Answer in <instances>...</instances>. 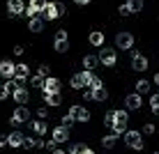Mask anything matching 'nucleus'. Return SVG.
<instances>
[{"label": "nucleus", "instance_id": "c03bdc74", "mask_svg": "<svg viewBox=\"0 0 159 154\" xmlns=\"http://www.w3.org/2000/svg\"><path fill=\"white\" fill-rule=\"evenodd\" d=\"M56 39H67V30H58L56 32Z\"/></svg>", "mask_w": 159, "mask_h": 154}, {"label": "nucleus", "instance_id": "412c9836", "mask_svg": "<svg viewBox=\"0 0 159 154\" xmlns=\"http://www.w3.org/2000/svg\"><path fill=\"white\" fill-rule=\"evenodd\" d=\"M97 64H99V58H97V55H90V53L83 55V67L85 69H95Z\"/></svg>", "mask_w": 159, "mask_h": 154}, {"label": "nucleus", "instance_id": "bb28decb", "mask_svg": "<svg viewBox=\"0 0 159 154\" xmlns=\"http://www.w3.org/2000/svg\"><path fill=\"white\" fill-rule=\"evenodd\" d=\"M19 87H21V83H19L16 78H7V83H5V90H7L9 95H12L14 90H19Z\"/></svg>", "mask_w": 159, "mask_h": 154}, {"label": "nucleus", "instance_id": "72a5a7b5", "mask_svg": "<svg viewBox=\"0 0 159 154\" xmlns=\"http://www.w3.org/2000/svg\"><path fill=\"white\" fill-rule=\"evenodd\" d=\"M113 122H116V117H113V111H108L106 115H104V124H106L108 129H111V126H113Z\"/></svg>", "mask_w": 159, "mask_h": 154}, {"label": "nucleus", "instance_id": "4c0bfd02", "mask_svg": "<svg viewBox=\"0 0 159 154\" xmlns=\"http://www.w3.org/2000/svg\"><path fill=\"white\" fill-rule=\"evenodd\" d=\"M72 124H74V117H72V115H65V117H62V126H67V129H69Z\"/></svg>", "mask_w": 159, "mask_h": 154}, {"label": "nucleus", "instance_id": "423d86ee", "mask_svg": "<svg viewBox=\"0 0 159 154\" xmlns=\"http://www.w3.org/2000/svg\"><path fill=\"white\" fill-rule=\"evenodd\" d=\"M69 115H72L74 120H79V122H88V120H90V111L83 108V106H72L69 108Z\"/></svg>", "mask_w": 159, "mask_h": 154}, {"label": "nucleus", "instance_id": "49530a36", "mask_svg": "<svg viewBox=\"0 0 159 154\" xmlns=\"http://www.w3.org/2000/svg\"><path fill=\"white\" fill-rule=\"evenodd\" d=\"M23 53V46H14V55H21Z\"/></svg>", "mask_w": 159, "mask_h": 154}, {"label": "nucleus", "instance_id": "58836bf2", "mask_svg": "<svg viewBox=\"0 0 159 154\" xmlns=\"http://www.w3.org/2000/svg\"><path fill=\"white\" fill-rule=\"evenodd\" d=\"M118 14H120V16H129L131 12H129V7H127V5H120V7H118Z\"/></svg>", "mask_w": 159, "mask_h": 154}, {"label": "nucleus", "instance_id": "f3484780", "mask_svg": "<svg viewBox=\"0 0 159 154\" xmlns=\"http://www.w3.org/2000/svg\"><path fill=\"white\" fill-rule=\"evenodd\" d=\"M28 30H30V32H42V30H44V19L32 16V19L28 21Z\"/></svg>", "mask_w": 159, "mask_h": 154}, {"label": "nucleus", "instance_id": "603ef678", "mask_svg": "<svg viewBox=\"0 0 159 154\" xmlns=\"http://www.w3.org/2000/svg\"><path fill=\"white\" fill-rule=\"evenodd\" d=\"M81 154H95V152H92V150H88V147H85V150L81 152Z\"/></svg>", "mask_w": 159, "mask_h": 154}, {"label": "nucleus", "instance_id": "de8ad7c7", "mask_svg": "<svg viewBox=\"0 0 159 154\" xmlns=\"http://www.w3.org/2000/svg\"><path fill=\"white\" fill-rule=\"evenodd\" d=\"M9 124H12V126H14V129H16V126H19L21 122H19V120H14V117H9Z\"/></svg>", "mask_w": 159, "mask_h": 154}, {"label": "nucleus", "instance_id": "c85d7f7f", "mask_svg": "<svg viewBox=\"0 0 159 154\" xmlns=\"http://www.w3.org/2000/svg\"><path fill=\"white\" fill-rule=\"evenodd\" d=\"M150 108H152V113H159V92H155V95L150 97Z\"/></svg>", "mask_w": 159, "mask_h": 154}, {"label": "nucleus", "instance_id": "4468645a", "mask_svg": "<svg viewBox=\"0 0 159 154\" xmlns=\"http://www.w3.org/2000/svg\"><path fill=\"white\" fill-rule=\"evenodd\" d=\"M28 64H16L14 67V78L19 81V83H23V81H28Z\"/></svg>", "mask_w": 159, "mask_h": 154}, {"label": "nucleus", "instance_id": "a878e982", "mask_svg": "<svg viewBox=\"0 0 159 154\" xmlns=\"http://www.w3.org/2000/svg\"><path fill=\"white\" fill-rule=\"evenodd\" d=\"M113 117H116V122H120V124H127L129 115H127V111H113Z\"/></svg>", "mask_w": 159, "mask_h": 154}, {"label": "nucleus", "instance_id": "09e8293b", "mask_svg": "<svg viewBox=\"0 0 159 154\" xmlns=\"http://www.w3.org/2000/svg\"><path fill=\"white\" fill-rule=\"evenodd\" d=\"M7 145V136H0V147H5Z\"/></svg>", "mask_w": 159, "mask_h": 154}, {"label": "nucleus", "instance_id": "6e6d98bb", "mask_svg": "<svg viewBox=\"0 0 159 154\" xmlns=\"http://www.w3.org/2000/svg\"><path fill=\"white\" fill-rule=\"evenodd\" d=\"M23 2H25V0H23Z\"/></svg>", "mask_w": 159, "mask_h": 154}, {"label": "nucleus", "instance_id": "39448f33", "mask_svg": "<svg viewBox=\"0 0 159 154\" xmlns=\"http://www.w3.org/2000/svg\"><path fill=\"white\" fill-rule=\"evenodd\" d=\"M125 106H127L129 111H139V108L143 106V97H141L139 92H131V95H127V99H125Z\"/></svg>", "mask_w": 159, "mask_h": 154}, {"label": "nucleus", "instance_id": "f704fd0d", "mask_svg": "<svg viewBox=\"0 0 159 154\" xmlns=\"http://www.w3.org/2000/svg\"><path fill=\"white\" fill-rule=\"evenodd\" d=\"M37 74H39L42 78H48V76H51V69H48V64H42V67L37 69Z\"/></svg>", "mask_w": 159, "mask_h": 154}, {"label": "nucleus", "instance_id": "c9c22d12", "mask_svg": "<svg viewBox=\"0 0 159 154\" xmlns=\"http://www.w3.org/2000/svg\"><path fill=\"white\" fill-rule=\"evenodd\" d=\"M155 131H157V126L152 124V122H148V124H143V134H145V136H152V134H155Z\"/></svg>", "mask_w": 159, "mask_h": 154}, {"label": "nucleus", "instance_id": "0eeeda50", "mask_svg": "<svg viewBox=\"0 0 159 154\" xmlns=\"http://www.w3.org/2000/svg\"><path fill=\"white\" fill-rule=\"evenodd\" d=\"M25 12V5L23 0H7V14L9 16H19Z\"/></svg>", "mask_w": 159, "mask_h": 154}, {"label": "nucleus", "instance_id": "4d7b16f0", "mask_svg": "<svg viewBox=\"0 0 159 154\" xmlns=\"http://www.w3.org/2000/svg\"><path fill=\"white\" fill-rule=\"evenodd\" d=\"M157 115H159V113H157Z\"/></svg>", "mask_w": 159, "mask_h": 154}, {"label": "nucleus", "instance_id": "f8f14e48", "mask_svg": "<svg viewBox=\"0 0 159 154\" xmlns=\"http://www.w3.org/2000/svg\"><path fill=\"white\" fill-rule=\"evenodd\" d=\"M60 87H62V83H60L58 78H44V92H60Z\"/></svg>", "mask_w": 159, "mask_h": 154}, {"label": "nucleus", "instance_id": "ddd939ff", "mask_svg": "<svg viewBox=\"0 0 159 154\" xmlns=\"http://www.w3.org/2000/svg\"><path fill=\"white\" fill-rule=\"evenodd\" d=\"M21 143H23V134H21L19 129H14L12 134L7 136V145L9 147H21Z\"/></svg>", "mask_w": 159, "mask_h": 154}, {"label": "nucleus", "instance_id": "2f4dec72", "mask_svg": "<svg viewBox=\"0 0 159 154\" xmlns=\"http://www.w3.org/2000/svg\"><path fill=\"white\" fill-rule=\"evenodd\" d=\"M125 126H127V124L113 122V126H111V129H113V134H116V136H122V134H125Z\"/></svg>", "mask_w": 159, "mask_h": 154}, {"label": "nucleus", "instance_id": "a211bd4d", "mask_svg": "<svg viewBox=\"0 0 159 154\" xmlns=\"http://www.w3.org/2000/svg\"><path fill=\"white\" fill-rule=\"evenodd\" d=\"M30 129L35 131V136H44L48 131V126H46V122H44V120H35V122L30 124Z\"/></svg>", "mask_w": 159, "mask_h": 154}, {"label": "nucleus", "instance_id": "f257e3e1", "mask_svg": "<svg viewBox=\"0 0 159 154\" xmlns=\"http://www.w3.org/2000/svg\"><path fill=\"white\" fill-rule=\"evenodd\" d=\"M125 145L139 152V150H143V138H141L139 131H127V134H125Z\"/></svg>", "mask_w": 159, "mask_h": 154}, {"label": "nucleus", "instance_id": "7c9ffc66", "mask_svg": "<svg viewBox=\"0 0 159 154\" xmlns=\"http://www.w3.org/2000/svg\"><path fill=\"white\" fill-rule=\"evenodd\" d=\"M30 83L35 85V87H39V90H44V78H42L39 74H35V76H32V78H30Z\"/></svg>", "mask_w": 159, "mask_h": 154}, {"label": "nucleus", "instance_id": "a18cd8bd", "mask_svg": "<svg viewBox=\"0 0 159 154\" xmlns=\"http://www.w3.org/2000/svg\"><path fill=\"white\" fill-rule=\"evenodd\" d=\"M83 99H85V101H90V99H92V90H90V87L83 92Z\"/></svg>", "mask_w": 159, "mask_h": 154}, {"label": "nucleus", "instance_id": "4be33fe9", "mask_svg": "<svg viewBox=\"0 0 159 154\" xmlns=\"http://www.w3.org/2000/svg\"><path fill=\"white\" fill-rule=\"evenodd\" d=\"M116 143H118V136L116 134H106L102 138V145L106 147V150H111V147H116Z\"/></svg>", "mask_w": 159, "mask_h": 154}, {"label": "nucleus", "instance_id": "a19ab883", "mask_svg": "<svg viewBox=\"0 0 159 154\" xmlns=\"http://www.w3.org/2000/svg\"><path fill=\"white\" fill-rule=\"evenodd\" d=\"M30 147H35V150H42V147H44V140L42 138H32V145Z\"/></svg>", "mask_w": 159, "mask_h": 154}, {"label": "nucleus", "instance_id": "473e14b6", "mask_svg": "<svg viewBox=\"0 0 159 154\" xmlns=\"http://www.w3.org/2000/svg\"><path fill=\"white\" fill-rule=\"evenodd\" d=\"M46 2H48V0H30V7H35L37 12H42V9H44V5H46Z\"/></svg>", "mask_w": 159, "mask_h": 154}, {"label": "nucleus", "instance_id": "f03ea898", "mask_svg": "<svg viewBox=\"0 0 159 154\" xmlns=\"http://www.w3.org/2000/svg\"><path fill=\"white\" fill-rule=\"evenodd\" d=\"M97 58H99V64H104V67H113L116 64V48H102L99 53H97Z\"/></svg>", "mask_w": 159, "mask_h": 154}, {"label": "nucleus", "instance_id": "e433bc0d", "mask_svg": "<svg viewBox=\"0 0 159 154\" xmlns=\"http://www.w3.org/2000/svg\"><path fill=\"white\" fill-rule=\"evenodd\" d=\"M83 150H85V145H83V143H76V145L69 147V152H72V154H81Z\"/></svg>", "mask_w": 159, "mask_h": 154}, {"label": "nucleus", "instance_id": "ea45409f", "mask_svg": "<svg viewBox=\"0 0 159 154\" xmlns=\"http://www.w3.org/2000/svg\"><path fill=\"white\" fill-rule=\"evenodd\" d=\"M37 115H39V120H46L48 117V108H44V106L37 108Z\"/></svg>", "mask_w": 159, "mask_h": 154}, {"label": "nucleus", "instance_id": "aec40b11", "mask_svg": "<svg viewBox=\"0 0 159 154\" xmlns=\"http://www.w3.org/2000/svg\"><path fill=\"white\" fill-rule=\"evenodd\" d=\"M72 87H74V90H83V87H85L83 71H79V74H74V76H72Z\"/></svg>", "mask_w": 159, "mask_h": 154}, {"label": "nucleus", "instance_id": "9d476101", "mask_svg": "<svg viewBox=\"0 0 159 154\" xmlns=\"http://www.w3.org/2000/svg\"><path fill=\"white\" fill-rule=\"evenodd\" d=\"M12 97H14V101L19 103V106L28 103V99H30V95H28V90H25V87H19V90H14V92H12Z\"/></svg>", "mask_w": 159, "mask_h": 154}, {"label": "nucleus", "instance_id": "20e7f679", "mask_svg": "<svg viewBox=\"0 0 159 154\" xmlns=\"http://www.w3.org/2000/svg\"><path fill=\"white\" fill-rule=\"evenodd\" d=\"M131 69L134 71H145L148 69V58L141 55L139 51H131Z\"/></svg>", "mask_w": 159, "mask_h": 154}, {"label": "nucleus", "instance_id": "37998d69", "mask_svg": "<svg viewBox=\"0 0 159 154\" xmlns=\"http://www.w3.org/2000/svg\"><path fill=\"white\" fill-rule=\"evenodd\" d=\"M56 7H58V16H62V14H65V2H60V0H58Z\"/></svg>", "mask_w": 159, "mask_h": 154}, {"label": "nucleus", "instance_id": "c756f323", "mask_svg": "<svg viewBox=\"0 0 159 154\" xmlns=\"http://www.w3.org/2000/svg\"><path fill=\"white\" fill-rule=\"evenodd\" d=\"M88 87H90V90H97V87H102V78L92 74V78L88 81Z\"/></svg>", "mask_w": 159, "mask_h": 154}, {"label": "nucleus", "instance_id": "dca6fc26", "mask_svg": "<svg viewBox=\"0 0 159 154\" xmlns=\"http://www.w3.org/2000/svg\"><path fill=\"white\" fill-rule=\"evenodd\" d=\"M0 76H5V78H14V64L9 62V60H2V62H0Z\"/></svg>", "mask_w": 159, "mask_h": 154}, {"label": "nucleus", "instance_id": "cd10ccee", "mask_svg": "<svg viewBox=\"0 0 159 154\" xmlns=\"http://www.w3.org/2000/svg\"><path fill=\"white\" fill-rule=\"evenodd\" d=\"M136 92H139V95H143V92H150V83H148L145 78H141L139 83H136Z\"/></svg>", "mask_w": 159, "mask_h": 154}, {"label": "nucleus", "instance_id": "b1692460", "mask_svg": "<svg viewBox=\"0 0 159 154\" xmlns=\"http://www.w3.org/2000/svg\"><path fill=\"white\" fill-rule=\"evenodd\" d=\"M125 5L129 7L131 14H136V12H141V9H143V0H127Z\"/></svg>", "mask_w": 159, "mask_h": 154}, {"label": "nucleus", "instance_id": "3c124183", "mask_svg": "<svg viewBox=\"0 0 159 154\" xmlns=\"http://www.w3.org/2000/svg\"><path fill=\"white\" fill-rule=\"evenodd\" d=\"M51 154H65V152H62V150H60V147H56V150H53Z\"/></svg>", "mask_w": 159, "mask_h": 154}, {"label": "nucleus", "instance_id": "6ab92c4d", "mask_svg": "<svg viewBox=\"0 0 159 154\" xmlns=\"http://www.w3.org/2000/svg\"><path fill=\"white\" fill-rule=\"evenodd\" d=\"M88 42H90L92 46H104V35H102L99 30H95V32L88 35Z\"/></svg>", "mask_w": 159, "mask_h": 154}, {"label": "nucleus", "instance_id": "8fccbe9b", "mask_svg": "<svg viewBox=\"0 0 159 154\" xmlns=\"http://www.w3.org/2000/svg\"><path fill=\"white\" fill-rule=\"evenodd\" d=\"M74 2H76V5H88L90 0H74Z\"/></svg>", "mask_w": 159, "mask_h": 154}, {"label": "nucleus", "instance_id": "6e6552de", "mask_svg": "<svg viewBox=\"0 0 159 154\" xmlns=\"http://www.w3.org/2000/svg\"><path fill=\"white\" fill-rule=\"evenodd\" d=\"M51 138L60 145V143H65V140L69 138V129H67V126H58V129L51 131Z\"/></svg>", "mask_w": 159, "mask_h": 154}, {"label": "nucleus", "instance_id": "5701e85b", "mask_svg": "<svg viewBox=\"0 0 159 154\" xmlns=\"http://www.w3.org/2000/svg\"><path fill=\"white\" fill-rule=\"evenodd\" d=\"M106 97H108V92H106V87H97V90H92V99L95 101H106Z\"/></svg>", "mask_w": 159, "mask_h": 154}, {"label": "nucleus", "instance_id": "9b49d317", "mask_svg": "<svg viewBox=\"0 0 159 154\" xmlns=\"http://www.w3.org/2000/svg\"><path fill=\"white\" fill-rule=\"evenodd\" d=\"M12 117H14V120H19L21 124H23V122H30V111L25 108V103H23V106H19V108L14 111Z\"/></svg>", "mask_w": 159, "mask_h": 154}, {"label": "nucleus", "instance_id": "2eb2a0df", "mask_svg": "<svg viewBox=\"0 0 159 154\" xmlns=\"http://www.w3.org/2000/svg\"><path fill=\"white\" fill-rule=\"evenodd\" d=\"M42 14H44V19H48V21L58 19V7H56V2H46V5H44V9H42Z\"/></svg>", "mask_w": 159, "mask_h": 154}, {"label": "nucleus", "instance_id": "393cba45", "mask_svg": "<svg viewBox=\"0 0 159 154\" xmlns=\"http://www.w3.org/2000/svg\"><path fill=\"white\" fill-rule=\"evenodd\" d=\"M53 48H56L58 53H67V51H69V42H67V39H56Z\"/></svg>", "mask_w": 159, "mask_h": 154}, {"label": "nucleus", "instance_id": "5fc2aeb1", "mask_svg": "<svg viewBox=\"0 0 159 154\" xmlns=\"http://www.w3.org/2000/svg\"><path fill=\"white\" fill-rule=\"evenodd\" d=\"M152 154H159V152H152Z\"/></svg>", "mask_w": 159, "mask_h": 154}, {"label": "nucleus", "instance_id": "79ce46f5", "mask_svg": "<svg viewBox=\"0 0 159 154\" xmlns=\"http://www.w3.org/2000/svg\"><path fill=\"white\" fill-rule=\"evenodd\" d=\"M7 97H9V92L5 90V85H0V101H5Z\"/></svg>", "mask_w": 159, "mask_h": 154}, {"label": "nucleus", "instance_id": "1a4fd4ad", "mask_svg": "<svg viewBox=\"0 0 159 154\" xmlns=\"http://www.w3.org/2000/svg\"><path fill=\"white\" fill-rule=\"evenodd\" d=\"M44 101H46V106H60L62 103V95L60 92H44Z\"/></svg>", "mask_w": 159, "mask_h": 154}, {"label": "nucleus", "instance_id": "7ed1b4c3", "mask_svg": "<svg viewBox=\"0 0 159 154\" xmlns=\"http://www.w3.org/2000/svg\"><path fill=\"white\" fill-rule=\"evenodd\" d=\"M116 46L122 48V51H129V48L134 46V35H131V32H120V35H116Z\"/></svg>", "mask_w": 159, "mask_h": 154}, {"label": "nucleus", "instance_id": "864d4df0", "mask_svg": "<svg viewBox=\"0 0 159 154\" xmlns=\"http://www.w3.org/2000/svg\"><path fill=\"white\" fill-rule=\"evenodd\" d=\"M155 83L159 85V74H155Z\"/></svg>", "mask_w": 159, "mask_h": 154}]
</instances>
